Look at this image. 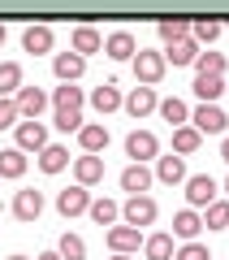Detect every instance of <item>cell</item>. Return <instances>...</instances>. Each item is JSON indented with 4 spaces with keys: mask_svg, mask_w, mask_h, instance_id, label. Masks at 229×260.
<instances>
[{
    "mask_svg": "<svg viewBox=\"0 0 229 260\" xmlns=\"http://www.w3.org/2000/svg\"><path fill=\"white\" fill-rule=\"evenodd\" d=\"M165 52H143L138 48L134 52V78H138V87H156L160 78H165Z\"/></svg>",
    "mask_w": 229,
    "mask_h": 260,
    "instance_id": "obj_1",
    "label": "cell"
},
{
    "mask_svg": "<svg viewBox=\"0 0 229 260\" xmlns=\"http://www.w3.org/2000/svg\"><path fill=\"white\" fill-rule=\"evenodd\" d=\"M156 200L151 195H130L126 200V208H121V217H126V225H134V230H143V225H151L156 221Z\"/></svg>",
    "mask_w": 229,
    "mask_h": 260,
    "instance_id": "obj_2",
    "label": "cell"
},
{
    "mask_svg": "<svg viewBox=\"0 0 229 260\" xmlns=\"http://www.w3.org/2000/svg\"><path fill=\"white\" fill-rule=\"evenodd\" d=\"M13 130H18V143H13V148H22V152H44V148H48V126H44L39 117H35V121L22 117Z\"/></svg>",
    "mask_w": 229,
    "mask_h": 260,
    "instance_id": "obj_3",
    "label": "cell"
},
{
    "mask_svg": "<svg viewBox=\"0 0 229 260\" xmlns=\"http://www.w3.org/2000/svg\"><path fill=\"white\" fill-rule=\"evenodd\" d=\"M156 152H160V139L151 135V130H130V135H126V156L130 160L143 165V160H151Z\"/></svg>",
    "mask_w": 229,
    "mask_h": 260,
    "instance_id": "obj_4",
    "label": "cell"
},
{
    "mask_svg": "<svg viewBox=\"0 0 229 260\" xmlns=\"http://www.w3.org/2000/svg\"><path fill=\"white\" fill-rule=\"evenodd\" d=\"M186 200H190V208H208L216 200V178L212 174H190L186 178Z\"/></svg>",
    "mask_w": 229,
    "mask_h": 260,
    "instance_id": "obj_5",
    "label": "cell"
},
{
    "mask_svg": "<svg viewBox=\"0 0 229 260\" xmlns=\"http://www.w3.org/2000/svg\"><path fill=\"white\" fill-rule=\"evenodd\" d=\"M87 208H91V191H87V186H65L61 195H56V213L61 217H78V213H87Z\"/></svg>",
    "mask_w": 229,
    "mask_h": 260,
    "instance_id": "obj_6",
    "label": "cell"
},
{
    "mask_svg": "<svg viewBox=\"0 0 229 260\" xmlns=\"http://www.w3.org/2000/svg\"><path fill=\"white\" fill-rule=\"evenodd\" d=\"M39 213H44V195H39L35 186H26V191L13 195V217H18V221H39Z\"/></svg>",
    "mask_w": 229,
    "mask_h": 260,
    "instance_id": "obj_7",
    "label": "cell"
},
{
    "mask_svg": "<svg viewBox=\"0 0 229 260\" xmlns=\"http://www.w3.org/2000/svg\"><path fill=\"white\" fill-rule=\"evenodd\" d=\"M190 121H195V130H199V135H220V130L229 126V117L216 109V104H199Z\"/></svg>",
    "mask_w": 229,
    "mask_h": 260,
    "instance_id": "obj_8",
    "label": "cell"
},
{
    "mask_svg": "<svg viewBox=\"0 0 229 260\" xmlns=\"http://www.w3.org/2000/svg\"><path fill=\"white\" fill-rule=\"evenodd\" d=\"M121 104H126V113H130V117H147V113H151V109H156V87H134V91H130L126 95V100H121Z\"/></svg>",
    "mask_w": 229,
    "mask_h": 260,
    "instance_id": "obj_9",
    "label": "cell"
},
{
    "mask_svg": "<svg viewBox=\"0 0 229 260\" xmlns=\"http://www.w3.org/2000/svg\"><path fill=\"white\" fill-rule=\"evenodd\" d=\"M138 243H143V234H138L134 225H112V230H108L112 256H130V251H138Z\"/></svg>",
    "mask_w": 229,
    "mask_h": 260,
    "instance_id": "obj_10",
    "label": "cell"
},
{
    "mask_svg": "<svg viewBox=\"0 0 229 260\" xmlns=\"http://www.w3.org/2000/svg\"><path fill=\"white\" fill-rule=\"evenodd\" d=\"M78 143H83V152L100 156V152L108 148V126H100V121H83V130H78Z\"/></svg>",
    "mask_w": 229,
    "mask_h": 260,
    "instance_id": "obj_11",
    "label": "cell"
},
{
    "mask_svg": "<svg viewBox=\"0 0 229 260\" xmlns=\"http://www.w3.org/2000/svg\"><path fill=\"white\" fill-rule=\"evenodd\" d=\"M104 52H108L112 61H134L138 44H134V35H130V30H112V35L104 39Z\"/></svg>",
    "mask_w": 229,
    "mask_h": 260,
    "instance_id": "obj_12",
    "label": "cell"
},
{
    "mask_svg": "<svg viewBox=\"0 0 229 260\" xmlns=\"http://www.w3.org/2000/svg\"><path fill=\"white\" fill-rule=\"evenodd\" d=\"M13 104H18V113H22V117H30V121H35L39 113L48 109V95L39 91V87H22V91L13 95Z\"/></svg>",
    "mask_w": 229,
    "mask_h": 260,
    "instance_id": "obj_13",
    "label": "cell"
},
{
    "mask_svg": "<svg viewBox=\"0 0 229 260\" xmlns=\"http://www.w3.org/2000/svg\"><path fill=\"white\" fill-rule=\"evenodd\" d=\"M151 178H156V174H151L147 165H138V160H134V165H126V169H121V191H130V195H143L147 186H151Z\"/></svg>",
    "mask_w": 229,
    "mask_h": 260,
    "instance_id": "obj_14",
    "label": "cell"
},
{
    "mask_svg": "<svg viewBox=\"0 0 229 260\" xmlns=\"http://www.w3.org/2000/svg\"><path fill=\"white\" fill-rule=\"evenodd\" d=\"M73 52L83 56V61H87L91 52H104V35H100L95 26H73Z\"/></svg>",
    "mask_w": 229,
    "mask_h": 260,
    "instance_id": "obj_15",
    "label": "cell"
},
{
    "mask_svg": "<svg viewBox=\"0 0 229 260\" xmlns=\"http://www.w3.org/2000/svg\"><path fill=\"white\" fill-rule=\"evenodd\" d=\"M22 48L35 52V56L52 52V26H44V22H39V26H26V30H22Z\"/></svg>",
    "mask_w": 229,
    "mask_h": 260,
    "instance_id": "obj_16",
    "label": "cell"
},
{
    "mask_svg": "<svg viewBox=\"0 0 229 260\" xmlns=\"http://www.w3.org/2000/svg\"><path fill=\"white\" fill-rule=\"evenodd\" d=\"M52 70H56V78H61V83H73V78H83L87 61H83V56H78V52H56Z\"/></svg>",
    "mask_w": 229,
    "mask_h": 260,
    "instance_id": "obj_17",
    "label": "cell"
},
{
    "mask_svg": "<svg viewBox=\"0 0 229 260\" xmlns=\"http://www.w3.org/2000/svg\"><path fill=\"white\" fill-rule=\"evenodd\" d=\"M73 178H78V186L100 182V178H104V160L91 156V152H87V156H78V160H73Z\"/></svg>",
    "mask_w": 229,
    "mask_h": 260,
    "instance_id": "obj_18",
    "label": "cell"
},
{
    "mask_svg": "<svg viewBox=\"0 0 229 260\" xmlns=\"http://www.w3.org/2000/svg\"><path fill=\"white\" fill-rule=\"evenodd\" d=\"M199 230H203V217L195 213V208H182V213L173 217V234H177V239L195 243V239H199Z\"/></svg>",
    "mask_w": 229,
    "mask_h": 260,
    "instance_id": "obj_19",
    "label": "cell"
},
{
    "mask_svg": "<svg viewBox=\"0 0 229 260\" xmlns=\"http://www.w3.org/2000/svg\"><path fill=\"white\" fill-rule=\"evenodd\" d=\"M156 178L160 182H186V160L182 156H156Z\"/></svg>",
    "mask_w": 229,
    "mask_h": 260,
    "instance_id": "obj_20",
    "label": "cell"
},
{
    "mask_svg": "<svg viewBox=\"0 0 229 260\" xmlns=\"http://www.w3.org/2000/svg\"><path fill=\"white\" fill-rule=\"evenodd\" d=\"M220 91H225V78L220 74H195V95H199L203 104H216Z\"/></svg>",
    "mask_w": 229,
    "mask_h": 260,
    "instance_id": "obj_21",
    "label": "cell"
},
{
    "mask_svg": "<svg viewBox=\"0 0 229 260\" xmlns=\"http://www.w3.org/2000/svg\"><path fill=\"white\" fill-rule=\"evenodd\" d=\"M18 91H22V65L18 61H0V95L9 100Z\"/></svg>",
    "mask_w": 229,
    "mask_h": 260,
    "instance_id": "obj_22",
    "label": "cell"
},
{
    "mask_svg": "<svg viewBox=\"0 0 229 260\" xmlns=\"http://www.w3.org/2000/svg\"><path fill=\"white\" fill-rule=\"evenodd\" d=\"M143 251H147V260H173V234H147Z\"/></svg>",
    "mask_w": 229,
    "mask_h": 260,
    "instance_id": "obj_23",
    "label": "cell"
},
{
    "mask_svg": "<svg viewBox=\"0 0 229 260\" xmlns=\"http://www.w3.org/2000/svg\"><path fill=\"white\" fill-rule=\"evenodd\" d=\"M26 174V152L22 148H5L0 152V178H22Z\"/></svg>",
    "mask_w": 229,
    "mask_h": 260,
    "instance_id": "obj_24",
    "label": "cell"
},
{
    "mask_svg": "<svg viewBox=\"0 0 229 260\" xmlns=\"http://www.w3.org/2000/svg\"><path fill=\"white\" fill-rule=\"evenodd\" d=\"M65 165H69V152H65L61 143H48V148L39 152V169H44V174H61Z\"/></svg>",
    "mask_w": 229,
    "mask_h": 260,
    "instance_id": "obj_25",
    "label": "cell"
},
{
    "mask_svg": "<svg viewBox=\"0 0 229 260\" xmlns=\"http://www.w3.org/2000/svg\"><path fill=\"white\" fill-rule=\"evenodd\" d=\"M199 143H203V135H199L195 126H177V130H173V152H177V156L199 152Z\"/></svg>",
    "mask_w": 229,
    "mask_h": 260,
    "instance_id": "obj_26",
    "label": "cell"
},
{
    "mask_svg": "<svg viewBox=\"0 0 229 260\" xmlns=\"http://www.w3.org/2000/svg\"><path fill=\"white\" fill-rule=\"evenodd\" d=\"M156 109H160V117H165V121H169V126H173V130L190 121V109H186V104L177 100V95H169V100H160Z\"/></svg>",
    "mask_w": 229,
    "mask_h": 260,
    "instance_id": "obj_27",
    "label": "cell"
},
{
    "mask_svg": "<svg viewBox=\"0 0 229 260\" xmlns=\"http://www.w3.org/2000/svg\"><path fill=\"white\" fill-rule=\"evenodd\" d=\"M165 61H173V65H195V61H199V44H195V39H177V44H169Z\"/></svg>",
    "mask_w": 229,
    "mask_h": 260,
    "instance_id": "obj_28",
    "label": "cell"
},
{
    "mask_svg": "<svg viewBox=\"0 0 229 260\" xmlns=\"http://www.w3.org/2000/svg\"><path fill=\"white\" fill-rule=\"evenodd\" d=\"M91 104H95V113H112V109H121V91H117V83L95 87V91H91Z\"/></svg>",
    "mask_w": 229,
    "mask_h": 260,
    "instance_id": "obj_29",
    "label": "cell"
},
{
    "mask_svg": "<svg viewBox=\"0 0 229 260\" xmlns=\"http://www.w3.org/2000/svg\"><path fill=\"white\" fill-rule=\"evenodd\" d=\"M156 30H160V39H165V44H177V39H190V22H186V18H165Z\"/></svg>",
    "mask_w": 229,
    "mask_h": 260,
    "instance_id": "obj_30",
    "label": "cell"
},
{
    "mask_svg": "<svg viewBox=\"0 0 229 260\" xmlns=\"http://www.w3.org/2000/svg\"><path fill=\"white\" fill-rule=\"evenodd\" d=\"M56 251H61V260H87V243L78 239V234H69V230L61 234V243H56Z\"/></svg>",
    "mask_w": 229,
    "mask_h": 260,
    "instance_id": "obj_31",
    "label": "cell"
},
{
    "mask_svg": "<svg viewBox=\"0 0 229 260\" xmlns=\"http://www.w3.org/2000/svg\"><path fill=\"white\" fill-rule=\"evenodd\" d=\"M87 213H91L95 225H112V221L121 217V208L112 204V200H91V208H87Z\"/></svg>",
    "mask_w": 229,
    "mask_h": 260,
    "instance_id": "obj_32",
    "label": "cell"
},
{
    "mask_svg": "<svg viewBox=\"0 0 229 260\" xmlns=\"http://www.w3.org/2000/svg\"><path fill=\"white\" fill-rule=\"evenodd\" d=\"M203 225H208V230H225L229 225V200H212L208 213H203Z\"/></svg>",
    "mask_w": 229,
    "mask_h": 260,
    "instance_id": "obj_33",
    "label": "cell"
},
{
    "mask_svg": "<svg viewBox=\"0 0 229 260\" xmlns=\"http://www.w3.org/2000/svg\"><path fill=\"white\" fill-rule=\"evenodd\" d=\"M52 104H56V109H83V87H73V83L56 87V91H52Z\"/></svg>",
    "mask_w": 229,
    "mask_h": 260,
    "instance_id": "obj_34",
    "label": "cell"
},
{
    "mask_svg": "<svg viewBox=\"0 0 229 260\" xmlns=\"http://www.w3.org/2000/svg\"><path fill=\"white\" fill-rule=\"evenodd\" d=\"M190 39L195 44H212V39H220V22H208V18H199V22H190Z\"/></svg>",
    "mask_w": 229,
    "mask_h": 260,
    "instance_id": "obj_35",
    "label": "cell"
},
{
    "mask_svg": "<svg viewBox=\"0 0 229 260\" xmlns=\"http://www.w3.org/2000/svg\"><path fill=\"white\" fill-rule=\"evenodd\" d=\"M195 70H199V74H220V78H225V56H220V52H199Z\"/></svg>",
    "mask_w": 229,
    "mask_h": 260,
    "instance_id": "obj_36",
    "label": "cell"
},
{
    "mask_svg": "<svg viewBox=\"0 0 229 260\" xmlns=\"http://www.w3.org/2000/svg\"><path fill=\"white\" fill-rule=\"evenodd\" d=\"M56 130H65V135H78L83 130V109H56Z\"/></svg>",
    "mask_w": 229,
    "mask_h": 260,
    "instance_id": "obj_37",
    "label": "cell"
},
{
    "mask_svg": "<svg viewBox=\"0 0 229 260\" xmlns=\"http://www.w3.org/2000/svg\"><path fill=\"white\" fill-rule=\"evenodd\" d=\"M173 260H212V256H208V247L195 239V243H182V251H173Z\"/></svg>",
    "mask_w": 229,
    "mask_h": 260,
    "instance_id": "obj_38",
    "label": "cell"
},
{
    "mask_svg": "<svg viewBox=\"0 0 229 260\" xmlns=\"http://www.w3.org/2000/svg\"><path fill=\"white\" fill-rule=\"evenodd\" d=\"M18 121H22L18 104H13V100H5V95H0V130H9V126H18Z\"/></svg>",
    "mask_w": 229,
    "mask_h": 260,
    "instance_id": "obj_39",
    "label": "cell"
},
{
    "mask_svg": "<svg viewBox=\"0 0 229 260\" xmlns=\"http://www.w3.org/2000/svg\"><path fill=\"white\" fill-rule=\"evenodd\" d=\"M35 260H61V251H44V256H35Z\"/></svg>",
    "mask_w": 229,
    "mask_h": 260,
    "instance_id": "obj_40",
    "label": "cell"
},
{
    "mask_svg": "<svg viewBox=\"0 0 229 260\" xmlns=\"http://www.w3.org/2000/svg\"><path fill=\"white\" fill-rule=\"evenodd\" d=\"M220 160H229V139H225V143H220Z\"/></svg>",
    "mask_w": 229,
    "mask_h": 260,
    "instance_id": "obj_41",
    "label": "cell"
},
{
    "mask_svg": "<svg viewBox=\"0 0 229 260\" xmlns=\"http://www.w3.org/2000/svg\"><path fill=\"white\" fill-rule=\"evenodd\" d=\"M0 44H5V22H0Z\"/></svg>",
    "mask_w": 229,
    "mask_h": 260,
    "instance_id": "obj_42",
    "label": "cell"
},
{
    "mask_svg": "<svg viewBox=\"0 0 229 260\" xmlns=\"http://www.w3.org/2000/svg\"><path fill=\"white\" fill-rule=\"evenodd\" d=\"M9 260H30V256H9Z\"/></svg>",
    "mask_w": 229,
    "mask_h": 260,
    "instance_id": "obj_43",
    "label": "cell"
},
{
    "mask_svg": "<svg viewBox=\"0 0 229 260\" xmlns=\"http://www.w3.org/2000/svg\"><path fill=\"white\" fill-rule=\"evenodd\" d=\"M112 260H130V256H112Z\"/></svg>",
    "mask_w": 229,
    "mask_h": 260,
    "instance_id": "obj_44",
    "label": "cell"
},
{
    "mask_svg": "<svg viewBox=\"0 0 229 260\" xmlns=\"http://www.w3.org/2000/svg\"><path fill=\"white\" fill-rule=\"evenodd\" d=\"M225 191H229V178H225Z\"/></svg>",
    "mask_w": 229,
    "mask_h": 260,
    "instance_id": "obj_45",
    "label": "cell"
},
{
    "mask_svg": "<svg viewBox=\"0 0 229 260\" xmlns=\"http://www.w3.org/2000/svg\"><path fill=\"white\" fill-rule=\"evenodd\" d=\"M225 91H229V87H225Z\"/></svg>",
    "mask_w": 229,
    "mask_h": 260,
    "instance_id": "obj_46",
    "label": "cell"
}]
</instances>
